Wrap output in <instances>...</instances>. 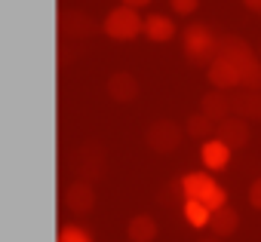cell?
Here are the masks:
<instances>
[{"mask_svg":"<svg viewBox=\"0 0 261 242\" xmlns=\"http://www.w3.org/2000/svg\"><path fill=\"white\" fill-rule=\"evenodd\" d=\"M218 40H221V34H215L206 22H191L181 34V46H185L188 62L194 68H209L218 58Z\"/></svg>","mask_w":261,"mask_h":242,"instance_id":"6da1fadb","label":"cell"},{"mask_svg":"<svg viewBox=\"0 0 261 242\" xmlns=\"http://www.w3.org/2000/svg\"><path fill=\"white\" fill-rule=\"evenodd\" d=\"M101 31H105L111 40H117V43H129V40H136L139 34H145V19L139 16L136 7L120 4V7H114V10L105 16Z\"/></svg>","mask_w":261,"mask_h":242,"instance_id":"7a4b0ae2","label":"cell"},{"mask_svg":"<svg viewBox=\"0 0 261 242\" xmlns=\"http://www.w3.org/2000/svg\"><path fill=\"white\" fill-rule=\"evenodd\" d=\"M181 181H185L188 199H200V202H206L212 211L221 208V205H227V190H224L209 172H188V175H181Z\"/></svg>","mask_w":261,"mask_h":242,"instance_id":"3957f363","label":"cell"},{"mask_svg":"<svg viewBox=\"0 0 261 242\" xmlns=\"http://www.w3.org/2000/svg\"><path fill=\"white\" fill-rule=\"evenodd\" d=\"M185 132L188 129H181L178 123H172V119H157V123H151L148 132H145V144L154 154H172V150H178Z\"/></svg>","mask_w":261,"mask_h":242,"instance_id":"277c9868","label":"cell"},{"mask_svg":"<svg viewBox=\"0 0 261 242\" xmlns=\"http://www.w3.org/2000/svg\"><path fill=\"white\" fill-rule=\"evenodd\" d=\"M74 166H77V175L80 178H86V181H101L105 178V172H108V154H105V147L101 144H95V141H89V144H83L80 147V154H77V160H74Z\"/></svg>","mask_w":261,"mask_h":242,"instance_id":"5b68a950","label":"cell"},{"mask_svg":"<svg viewBox=\"0 0 261 242\" xmlns=\"http://www.w3.org/2000/svg\"><path fill=\"white\" fill-rule=\"evenodd\" d=\"M59 31H62V37L65 40H86V37H92L95 31H98V25L86 16V13H80V10H62V16H59Z\"/></svg>","mask_w":261,"mask_h":242,"instance_id":"8992f818","label":"cell"},{"mask_svg":"<svg viewBox=\"0 0 261 242\" xmlns=\"http://www.w3.org/2000/svg\"><path fill=\"white\" fill-rule=\"evenodd\" d=\"M215 135H218L230 150H243V147L249 144V138H252V132H249V119L230 113V116H224L221 123H218V132H215Z\"/></svg>","mask_w":261,"mask_h":242,"instance_id":"52a82bcc","label":"cell"},{"mask_svg":"<svg viewBox=\"0 0 261 242\" xmlns=\"http://www.w3.org/2000/svg\"><path fill=\"white\" fill-rule=\"evenodd\" d=\"M218 55L230 58V62L240 68V74H243L246 65H252V62L258 58V52H255L243 37H237V34H221V40H218Z\"/></svg>","mask_w":261,"mask_h":242,"instance_id":"ba28073f","label":"cell"},{"mask_svg":"<svg viewBox=\"0 0 261 242\" xmlns=\"http://www.w3.org/2000/svg\"><path fill=\"white\" fill-rule=\"evenodd\" d=\"M62 199H65V208H71L74 215H89V211L95 208V190H92V181L80 178V181L68 184V190H65Z\"/></svg>","mask_w":261,"mask_h":242,"instance_id":"9c48e42d","label":"cell"},{"mask_svg":"<svg viewBox=\"0 0 261 242\" xmlns=\"http://www.w3.org/2000/svg\"><path fill=\"white\" fill-rule=\"evenodd\" d=\"M206 77H209V83H212L215 89H224V92H230V89L240 86V68H237L230 58H224V55H218V58L206 68Z\"/></svg>","mask_w":261,"mask_h":242,"instance_id":"30bf717a","label":"cell"},{"mask_svg":"<svg viewBox=\"0 0 261 242\" xmlns=\"http://www.w3.org/2000/svg\"><path fill=\"white\" fill-rule=\"evenodd\" d=\"M108 95L117 101V104H129L139 98V80L129 74V71H117L108 77Z\"/></svg>","mask_w":261,"mask_h":242,"instance_id":"8fae6325","label":"cell"},{"mask_svg":"<svg viewBox=\"0 0 261 242\" xmlns=\"http://www.w3.org/2000/svg\"><path fill=\"white\" fill-rule=\"evenodd\" d=\"M230 147L215 135V138H209V141H203V147H200V160H203V166L209 169V172H221V169H227V163H230Z\"/></svg>","mask_w":261,"mask_h":242,"instance_id":"7c38bea8","label":"cell"},{"mask_svg":"<svg viewBox=\"0 0 261 242\" xmlns=\"http://www.w3.org/2000/svg\"><path fill=\"white\" fill-rule=\"evenodd\" d=\"M200 110H203L206 116H212L215 123H221L224 116H230V113H233L230 92H224V89H215V86H212V92H206V95L200 98Z\"/></svg>","mask_w":261,"mask_h":242,"instance_id":"4fadbf2b","label":"cell"},{"mask_svg":"<svg viewBox=\"0 0 261 242\" xmlns=\"http://www.w3.org/2000/svg\"><path fill=\"white\" fill-rule=\"evenodd\" d=\"M230 104H233L237 116H243V119H261V89L230 92Z\"/></svg>","mask_w":261,"mask_h":242,"instance_id":"5bb4252c","label":"cell"},{"mask_svg":"<svg viewBox=\"0 0 261 242\" xmlns=\"http://www.w3.org/2000/svg\"><path fill=\"white\" fill-rule=\"evenodd\" d=\"M175 22L169 19V16H163V13H151L148 19H145V37L151 40V43H166V40H172L175 37Z\"/></svg>","mask_w":261,"mask_h":242,"instance_id":"9a60e30c","label":"cell"},{"mask_svg":"<svg viewBox=\"0 0 261 242\" xmlns=\"http://www.w3.org/2000/svg\"><path fill=\"white\" fill-rule=\"evenodd\" d=\"M157 233H160V227H157V221H154L151 215H136L133 221L126 224L129 242H154Z\"/></svg>","mask_w":261,"mask_h":242,"instance_id":"2e32d148","label":"cell"},{"mask_svg":"<svg viewBox=\"0 0 261 242\" xmlns=\"http://www.w3.org/2000/svg\"><path fill=\"white\" fill-rule=\"evenodd\" d=\"M237 227H240V215H237V208H230V205H221V208H215V211H212L209 230H212L215 236L227 239V236H233V233H237Z\"/></svg>","mask_w":261,"mask_h":242,"instance_id":"e0dca14e","label":"cell"},{"mask_svg":"<svg viewBox=\"0 0 261 242\" xmlns=\"http://www.w3.org/2000/svg\"><path fill=\"white\" fill-rule=\"evenodd\" d=\"M185 129H188V135H191L194 141H200V144H203V141L215 138V132H218V123H215L212 116H206V113L200 110V113H194V116L188 119V126H185Z\"/></svg>","mask_w":261,"mask_h":242,"instance_id":"ac0fdd59","label":"cell"},{"mask_svg":"<svg viewBox=\"0 0 261 242\" xmlns=\"http://www.w3.org/2000/svg\"><path fill=\"white\" fill-rule=\"evenodd\" d=\"M181 215H185V221H188L194 230H203V227H209V221H212V208H209L206 202H200V199H185V202H181Z\"/></svg>","mask_w":261,"mask_h":242,"instance_id":"d6986e66","label":"cell"},{"mask_svg":"<svg viewBox=\"0 0 261 242\" xmlns=\"http://www.w3.org/2000/svg\"><path fill=\"white\" fill-rule=\"evenodd\" d=\"M185 199H188V193H185V181H181V178L163 184L160 193H157V202H160V205H175V202H185Z\"/></svg>","mask_w":261,"mask_h":242,"instance_id":"ffe728a7","label":"cell"},{"mask_svg":"<svg viewBox=\"0 0 261 242\" xmlns=\"http://www.w3.org/2000/svg\"><path fill=\"white\" fill-rule=\"evenodd\" d=\"M59 242H95L92 230L83 227V224H65L59 230Z\"/></svg>","mask_w":261,"mask_h":242,"instance_id":"44dd1931","label":"cell"},{"mask_svg":"<svg viewBox=\"0 0 261 242\" xmlns=\"http://www.w3.org/2000/svg\"><path fill=\"white\" fill-rule=\"evenodd\" d=\"M240 86H243V89H261V55H258L252 65L243 68V74H240Z\"/></svg>","mask_w":261,"mask_h":242,"instance_id":"7402d4cb","label":"cell"},{"mask_svg":"<svg viewBox=\"0 0 261 242\" xmlns=\"http://www.w3.org/2000/svg\"><path fill=\"white\" fill-rule=\"evenodd\" d=\"M169 7H172V13H178V16H194L197 7H200V0H169Z\"/></svg>","mask_w":261,"mask_h":242,"instance_id":"603a6c76","label":"cell"},{"mask_svg":"<svg viewBox=\"0 0 261 242\" xmlns=\"http://www.w3.org/2000/svg\"><path fill=\"white\" fill-rule=\"evenodd\" d=\"M249 202H252V208L261 211V178L252 181V187H249Z\"/></svg>","mask_w":261,"mask_h":242,"instance_id":"cb8c5ba5","label":"cell"},{"mask_svg":"<svg viewBox=\"0 0 261 242\" xmlns=\"http://www.w3.org/2000/svg\"><path fill=\"white\" fill-rule=\"evenodd\" d=\"M243 7H246L249 13H255L258 19H261V0H243Z\"/></svg>","mask_w":261,"mask_h":242,"instance_id":"d4e9b609","label":"cell"},{"mask_svg":"<svg viewBox=\"0 0 261 242\" xmlns=\"http://www.w3.org/2000/svg\"><path fill=\"white\" fill-rule=\"evenodd\" d=\"M120 4H129V7H136V10H142V7L154 4V0H120Z\"/></svg>","mask_w":261,"mask_h":242,"instance_id":"484cf974","label":"cell"},{"mask_svg":"<svg viewBox=\"0 0 261 242\" xmlns=\"http://www.w3.org/2000/svg\"><path fill=\"white\" fill-rule=\"evenodd\" d=\"M197 242H224V239H221V236H215V233H212V236H203V239H197Z\"/></svg>","mask_w":261,"mask_h":242,"instance_id":"4316f807","label":"cell"},{"mask_svg":"<svg viewBox=\"0 0 261 242\" xmlns=\"http://www.w3.org/2000/svg\"><path fill=\"white\" fill-rule=\"evenodd\" d=\"M258 55H261V46H258Z\"/></svg>","mask_w":261,"mask_h":242,"instance_id":"83f0119b","label":"cell"}]
</instances>
